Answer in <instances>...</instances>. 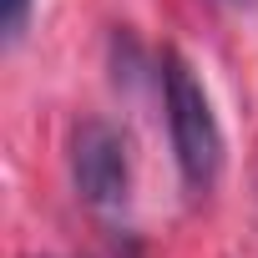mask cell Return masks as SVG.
<instances>
[{
  "label": "cell",
  "mask_w": 258,
  "mask_h": 258,
  "mask_svg": "<svg viewBox=\"0 0 258 258\" xmlns=\"http://www.w3.org/2000/svg\"><path fill=\"white\" fill-rule=\"evenodd\" d=\"M162 106H167V132H172V152L187 192H213L223 172V126L198 71L177 51H162Z\"/></svg>",
  "instance_id": "1"
},
{
  "label": "cell",
  "mask_w": 258,
  "mask_h": 258,
  "mask_svg": "<svg viewBox=\"0 0 258 258\" xmlns=\"http://www.w3.org/2000/svg\"><path fill=\"white\" fill-rule=\"evenodd\" d=\"M71 182L96 213H121L132 198V162H126V137L111 121H81L71 132Z\"/></svg>",
  "instance_id": "2"
},
{
  "label": "cell",
  "mask_w": 258,
  "mask_h": 258,
  "mask_svg": "<svg viewBox=\"0 0 258 258\" xmlns=\"http://www.w3.org/2000/svg\"><path fill=\"white\" fill-rule=\"evenodd\" d=\"M26 16H31V0H0V31H6V41H21Z\"/></svg>",
  "instance_id": "3"
}]
</instances>
